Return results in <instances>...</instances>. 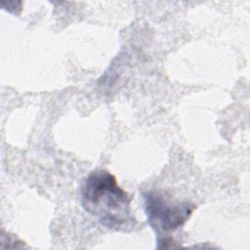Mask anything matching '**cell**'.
<instances>
[{
    "mask_svg": "<svg viewBox=\"0 0 250 250\" xmlns=\"http://www.w3.org/2000/svg\"><path fill=\"white\" fill-rule=\"evenodd\" d=\"M145 213L147 222L157 235V248H175L169 232L183 227L193 212L194 205L180 202L159 191L143 193Z\"/></svg>",
    "mask_w": 250,
    "mask_h": 250,
    "instance_id": "obj_2",
    "label": "cell"
},
{
    "mask_svg": "<svg viewBox=\"0 0 250 250\" xmlns=\"http://www.w3.org/2000/svg\"><path fill=\"white\" fill-rule=\"evenodd\" d=\"M80 194L83 209L104 227L119 231H130L136 227L131 196L108 171L91 172L81 186Z\"/></svg>",
    "mask_w": 250,
    "mask_h": 250,
    "instance_id": "obj_1",
    "label": "cell"
}]
</instances>
